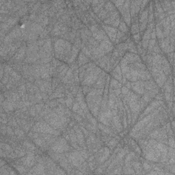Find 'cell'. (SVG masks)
<instances>
[{"label": "cell", "instance_id": "cell-15", "mask_svg": "<svg viewBox=\"0 0 175 175\" xmlns=\"http://www.w3.org/2000/svg\"><path fill=\"white\" fill-rule=\"evenodd\" d=\"M88 61H87V58L86 57V56L83 54V53H82L79 56V64L81 65H83V64H85Z\"/></svg>", "mask_w": 175, "mask_h": 175}, {"label": "cell", "instance_id": "cell-12", "mask_svg": "<svg viewBox=\"0 0 175 175\" xmlns=\"http://www.w3.org/2000/svg\"><path fill=\"white\" fill-rule=\"evenodd\" d=\"M105 4V2H99V1H96V2H93V6L92 8L94 9V11H95V12H99V11L101 10V8H102L103 5Z\"/></svg>", "mask_w": 175, "mask_h": 175}, {"label": "cell", "instance_id": "cell-6", "mask_svg": "<svg viewBox=\"0 0 175 175\" xmlns=\"http://www.w3.org/2000/svg\"><path fill=\"white\" fill-rule=\"evenodd\" d=\"M69 159L70 162H72L75 166H79L83 161L82 155H81L79 153H73L70 155Z\"/></svg>", "mask_w": 175, "mask_h": 175}, {"label": "cell", "instance_id": "cell-4", "mask_svg": "<svg viewBox=\"0 0 175 175\" xmlns=\"http://www.w3.org/2000/svg\"><path fill=\"white\" fill-rule=\"evenodd\" d=\"M45 119L47 120L49 123L52 125L53 127H54L56 128H59L61 127L62 121L59 119V117L56 115L54 113H52L49 114V115L45 117Z\"/></svg>", "mask_w": 175, "mask_h": 175}, {"label": "cell", "instance_id": "cell-3", "mask_svg": "<svg viewBox=\"0 0 175 175\" xmlns=\"http://www.w3.org/2000/svg\"><path fill=\"white\" fill-rule=\"evenodd\" d=\"M52 149L56 153H62L65 151L68 150L69 149V146H68L66 141L64 139H60L58 141L54 144L53 146Z\"/></svg>", "mask_w": 175, "mask_h": 175}, {"label": "cell", "instance_id": "cell-11", "mask_svg": "<svg viewBox=\"0 0 175 175\" xmlns=\"http://www.w3.org/2000/svg\"><path fill=\"white\" fill-rule=\"evenodd\" d=\"M131 86L135 91L139 94L144 93V83L141 82H134L131 83Z\"/></svg>", "mask_w": 175, "mask_h": 175}, {"label": "cell", "instance_id": "cell-16", "mask_svg": "<svg viewBox=\"0 0 175 175\" xmlns=\"http://www.w3.org/2000/svg\"><path fill=\"white\" fill-rule=\"evenodd\" d=\"M120 30L122 32H127L128 31V28H127V27L125 23H124V22L122 21V22H120Z\"/></svg>", "mask_w": 175, "mask_h": 175}, {"label": "cell", "instance_id": "cell-14", "mask_svg": "<svg viewBox=\"0 0 175 175\" xmlns=\"http://www.w3.org/2000/svg\"><path fill=\"white\" fill-rule=\"evenodd\" d=\"M105 8L106 11H114V10H115V7H114V4L112 2H107Z\"/></svg>", "mask_w": 175, "mask_h": 175}, {"label": "cell", "instance_id": "cell-8", "mask_svg": "<svg viewBox=\"0 0 175 175\" xmlns=\"http://www.w3.org/2000/svg\"><path fill=\"white\" fill-rule=\"evenodd\" d=\"M140 4H142V2H137L133 1L131 2L130 6H131V13L132 16H135L137 12L139 11L140 8Z\"/></svg>", "mask_w": 175, "mask_h": 175}, {"label": "cell", "instance_id": "cell-18", "mask_svg": "<svg viewBox=\"0 0 175 175\" xmlns=\"http://www.w3.org/2000/svg\"><path fill=\"white\" fill-rule=\"evenodd\" d=\"M124 3V1H116V2H114V4H115V5L117 6V7L120 10L121 8L123 7Z\"/></svg>", "mask_w": 175, "mask_h": 175}, {"label": "cell", "instance_id": "cell-7", "mask_svg": "<svg viewBox=\"0 0 175 175\" xmlns=\"http://www.w3.org/2000/svg\"><path fill=\"white\" fill-rule=\"evenodd\" d=\"M103 29H105V32L107 34H108L110 39L112 40V41H115L116 32H117L116 29L112 28V27L107 26V25H104Z\"/></svg>", "mask_w": 175, "mask_h": 175}, {"label": "cell", "instance_id": "cell-13", "mask_svg": "<svg viewBox=\"0 0 175 175\" xmlns=\"http://www.w3.org/2000/svg\"><path fill=\"white\" fill-rule=\"evenodd\" d=\"M113 75L116 79L120 80L121 79V73H120V69L119 66H117L116 69L114 70L113 72Z\"/></svg>", "mask_w": 175, "mask_h": 175}, {"label": "cell", "instance_id": "cell-5", "mask_svg": "<svg viewBox=\"0 0 175 175\" xmlns=\"http://www.w3.org/2000/svg\"><path fill=\"white\" fill-rule=\"evenodd\" d=\"M34 129L35 131H39V132L56 134L55 130L53 129L51 127H49V124H46V123H37Z\"/></svg>", "mask_w": 175, "mask_h": 175}, {"label": "cell", "instance_id": "cell-2", "mask_svg": "<svg viewBox=\"0 0 175 175\" xmlns=\"http://www.w3.org/2000/svg\"><path fill=\"white\" fill-rule=\"evenodd\" d=\"M100 70L98 68H95L94 70L93 69L90 70L88 74V76L86 77V79L84 80V84H86V85L92 84L97 79Z\"/></svg>", "mask_w": 175, "mask_h": 175}, {"label": "cell", "instance_id": "cell-1", "mask_svg": "<svg viewBox=\"0 0 175 175\" xmlns=\"http://www.w3.org/2000/svg\"><path fill=\"white\" fill-rule=\"evenodd\" d=\"M70 44L62 39L57 40L55 45L56 53L58 56H65L70 52Z\"/></svg>", "mask_w": 175, "mask_h": 175}, {"label": "cell", "instance_id": "cell-17", "mask_svg": "<svg viewBox=\"0 0 175 175\" xmlns=\"http://www.w3.org/2000/svg\"><path fill=\"white\" fill-rule=\"evenodd\" d=\"M24 53H25V50L23 49H21V50H19L17 53H16L15 58L18 59H21L23 57V54H24Z\"/></svg>", "mask_w": 175, "mask_h": 175}, {"label": "cell", "instance_id": "cell-9", "mask_svg": "<svg viewBox=\"0 0 175 175\" xmlns=\"http://www.w3.org/2000/svg\"><path fill=\"white\" fill-rule=\"evenodd\" d=\"M100 49L102 50L103 53L109 52L112 49V45L107 38L104 39L103 41L101 44Z\"/></svg>", "mask_w": 175, "mask_h": 175}, {"label": "cell", "instance_id": "cell-10", "mask_svg": "<svg viewBox=\"0 0 175 175\" xmlns=\"http://www.w3.org/2000/svg\"><path fill=\"white\" fill-rule=\"evenodd\" d=\"M148 21V10L144 11L140 16V29L143 30L146 28Z\"/></svg>", "mask_w": 175, "mask_h": 175}]
</instances>
